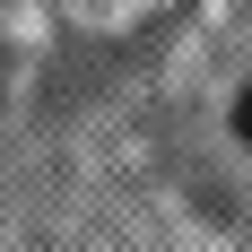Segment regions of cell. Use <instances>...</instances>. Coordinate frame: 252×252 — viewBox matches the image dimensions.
<instances>
[{
  "label": "cell",
  "mask_w": 252,
  "mask_h": 252,
  "mask_svg": "<svg viewBox=\"0 0 252 252\" xmlns=\"http://www.w3.org/2000/svg\"><path fill=\"white\" fill-rule=\"evenodd\" d=\"M235 130H244V148H252V87L235 96Z\"/></svg>",
  "instance_id": "6da1fadb"
}]
</instances>
